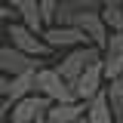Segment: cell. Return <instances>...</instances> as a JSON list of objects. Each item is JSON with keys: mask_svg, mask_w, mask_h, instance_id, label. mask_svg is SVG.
I'll list each match as a JSON object with an SVG mask.
<instances>
[{"mask_svg": "<svg viewBox=\"0 0 123 123\" xmlns=\"http://www.w3.org/2000/svg\"><path fill=\"white\" fill-rule=\"evenodd\" d=\"M102 55H105V52H102L98 46H92V43H89V46H77V49H68V55H65V59L55 65V68H59V74L65 77L71 86H74V83H77V77L83 74L89 65L102 62Z\"/></svg>", "mask_w": 123, "mask_h": 123, "instance_id": "7a4b0ae2", "label": "cell"}, {"mask_svg": "<svg viewBox=\"0 0 123 123\" xmlns=\"http://www.w3.org/2000/svg\"><path fill=\"white\" fill-rule=\"evenodd\" d=\"M102 89H105V68H102V62H95V65H89L83 74L77 77L74 95H77V102H89V98H95Z\"/></svg>", "mask_w": 123, "mask_h": 123, "instance_id": "ba28073f", "label": "cell"}, {"mask_svg": "<svg viewBox=\"0 0 123 123\" xmlns=\"http://www.w3.org/2000/svg\"><path fill=\"white\" fill-rule=\"evenodd\" d=\"M86 9L83 0H62L59 9H55V25H74V18Z\"/></svg>", "mask_w": 123, "mask_h": 123, "instance_id": "5bb4252c", "label": "cell"}, {"mask_svg": "<svg viewBox=\"0 0 123 123\" xmlns=\"http://www.w3.org/2000/svg\"><path fill=\"white\" fill-rule=\"evenodd\" d=\"M52 108V102L40 95V92H31L25 98L12 102V111H9V123H34L37 117H46V111Z\"/></svg>", "mask_w": 123, "mask_h": 123, "instance_id": "277c9868", "label": "cell"}, {"mask_svg": "<svg viewBox=\"0 0 123 123\" xmlns=\"http://www.w3.org/2000/svg\"><path fill=\"white\" fill-rule=\"evenodd\" d=\"M34 123H49V120H46V117H37V120H34Z\"/></svg>", "mask_w": 123, "mask_h": 123, "instance_id": "ffe728a7", "label": "cell"}, {"mask_svg": "<svg viewBox=\"0 0 123 123\" xmlns=\"http://www.w3.org/2000/svg\"><path fill=\"white\" fill-rule=\"evenodd\" d=\"M74 25L89 37L92 46H98V49L105 52V43H108V37H111V31H108L105 18H102V9H83V12L74 18Z\"/></svg>", "mask_w": 123, "mask_h": 123, "instance_id": "5b68a950", "label": "cell"}, {"mask_svg": "<svg viewBox=\"0 0 123 123\" xmlns=\"http://www.w3.org/2000/svg\"><path fill=\"white\" fill-rule=\"evenodd\" d=\"M77 123H86V117H83V120H77Z\"/></svg>", "mask_w": 123, "mask_h": 123, "instance_id": "7402d4cb", "label": "cell"}, {"mask_svg": "<svg viewBox=\"0 0 123 123\" xmlns=\"http://www.w3.org/2000/svg\"><path fill=\"white\" fill-rule=\"evenodd\" d=\"M108 102H111V111H114V120L120 123L123 120V77H114V80H108Z\"/></svg>", "mask_w": 123, "mask_h": 123, "instance_id": "4fadbf2b", "label": "cell"}, {"mask_svg": "<svg viewBox=\"0 0 123 123\" xmlns=\"http://www.w3.org/2000/svg\"><path fill=\"white\" fill-rule=\"evenodd\" d=\"M40 37H43L52 49H77V46H89V37L77 28V25H46Z\"/></svg>", "mask_w": 123, "mask_h": 123, "instance_id": "3957f363", "label": "cell"}, {"mask_svg": "<svg viewBox=\"0 0 123 123\" xmlns=\"http://www.w3.org/2000/svg\"><path fill=\"white\" fill-rule=\"evenodd\" d=\"M62 0H37V6H40V12H43V22L46 25H55V9H59Z\"/></svg>", "mask_w": 123, "mask_h": 123, "instance_id": "2e32d148", "label": "cell"}, {"mask_svg": "<svg viewBox=\"0 0 123 123\" xmlns=\"http://www.w3.org/2000/svg\"><path fill=\"white\" fill-rule=\"evenodd\" d=\"M40 65H37V59L34 55H28V52H22V49H15L12 43L9 46H0V71L3 74H28V71H37Z\"/></svg>", "mask_w": 123, "mask_h": 123, "instance_id": "52a82bcc", "label": "cell"}, {"mask_svg": "<svg viewBox=\"0 0 123 123\" xmlns=\"http://www.w3.org/2000/svg\"><path fill=\"white\" fill-rule=\"evenodd\" d=\"M86 123H117L114 120V111H111V102H108V92L102 89L95 98L86 102Z\"/></svg>", "mask_w": 123, "mask_h": 123, "instance_id": "8fae6325", "label": "cell"}, {"mask_svg": "<svg viewBox=\"0 0 123 123\" xmlns=\"http://www.w3.org/2000/svg\"><path fill=\"white\" fill-rule=\"evenodd\" d=\"M9 6L15 9V15H18V22H22L25 28H31L34 34H43L46 22H43V12H40L37 0H9Z\"/></svg>", "mask_w": 123, "mask_h": 123, "instance_id": "9c48e42d", "label": "cell"}, {"mask_svg": "<svg viewBox=\"0 0 123 123\" xmlns=\"http://www.w3.org/2000/svg\"><path fill=\"white\" fill-rule=\"evenodd\" d=\"M108 3H123V0H105V6H108Z\"/></svg>", "mask_w": 123, "mask_h": 123, "instance_id": "44dd1931", "label": "cell"}, {"mask_svg": "<svg viewBox=\"0 0 123 123\" xmlns=\"http://www.w3.org/2000/svg\"><path fill=\"white\" fill-rule=\"evenodd\" d=\"M0 3H9V0H0Z\"/></svg>", "mask_w": 123, "mask_h": 123, "instance_id": "603a6c76", "label": "cell"}, {"mask_svg": "<svg viewBox=\"0 0 123 123\" xmlns=\"http://www.w3.org/2000/svg\"><path fill=\"white\" fill-rule=\"evenodd\" d=\"M9 18H15V9L9 3H0V22H9Z\"/></svg>", "mask_w": 123, "mask_h": 123, "instance_id": "ac0fdd59", "label": "cell"}, {"mask_svg": "<svg viewBox=\"0 0 123 123\" xmlns=\"http://www.w3.org/2000/svg\"><path fill=\"white\" fill-rule=\"evenodd\" d=\"M34 86H37V92L46 95L52 105H59V102H77L74 86L59 74V68H37V74H34Z\"/></svg>", "mask_w": 123, "mask_h": 123, "instance_id": "6da1fadb", "label": "cell"}, {"mask_svg": "<svg viewBox=\"0 0 123 123\" xmlns=\"http://www.w3.org/2000/svg\"><path fill=\"white\" fill-rule=\"evenodd\" d=\"M9 111H12V102L0 98V123H9Z\"/></svg>", "mask_w": 123, "mask_h": 123, "instance_id": "e0dca14e", "label": "cell"}, {"mask_svg": "<svg viewBox=\"0 0 123 123\" xmlns=\"http://www.w3.org/2000/svg\"><path fill=\"white\" fill-rule=\"evenodd\" d=\"M102 18L111 34H123V3H108L102 6Z\"/></svg>", "mask_w": 123, "mask_h": 123, "instance_id": "9a60e30c", "label": "cell"}, {"mask_svg": "<svg viewBox=\"0 0 123 123\" xmlns=\"http://www.w3.org/2000/svg\"><path fill=\"white\" fill-rule=\"evenodd\" d=\"M86 117V102H59L46 111L49 123H77Z\"/></svg>", "mask_w": 123, "mask_h": 123, "instance_id": "30bf717a", "label": "cell"}, {"mask_svg": "<svg viewBox=\"0 0 123 123\" xmlns=\"http://www.w3.org/2000/svg\"><path fill=\"white\" fill-rule=\"evenodd\" d=\"M9 80H12V77L0 71V98H6V92H9Z\"/></svg>", "mask_w": 123, "mask_h": 123, "instance_id": "d6986e66", "label": "cell"}, {"mask_svg": "<svg viewBox=\"0 0 123 123\" xmlns=\"http://www.w3.org/2000/svg\"><path fill=\"white\" fill-rule=\"evenodd\" d=\"M9 37H12V46H15V49L28 52V55H34V59H43V55L52 52V46L46 43L40 34H34L31 28H25L22 22H18V25H9Z\"/></svg>", "mask_w": 123, "mask_h": 123, "instance_id": "8992f818", "label": "cell"}, {"mask_svg": "<svg viewBox=\"0 0 123 123\" xmlns=\"http://www.w3.org/2000/svg\"><path fill=\"white\" fill-rule=\"evenodd\" d=\"M34 74H37V71L15 74L12 80H9V92H6V98H9V102H18V98H25V95H31V92H37V86H34Z\"/></svg>", "mask_w": 123, "mask_h": 123, "instance_id": "7c38bea8", "label": "cell"}]
</instances>
